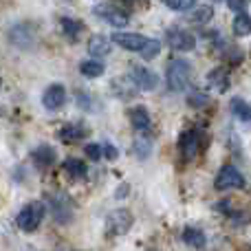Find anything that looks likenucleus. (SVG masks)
<instances>
[{"label":"nucleus","instance_id":"1","mask_svg":"<svg viewBox=\"0 0 251 251\" xmlns=\"http://www.w3.org/2000/svg\"><path fill=\"white\" fill-rule=\"evenodd\" d=\"M190 75H192V69L185 60H172L168 64V71H165V77H168V86L172 91L181 93L185 91L187 82H190Z\"/></svg>","mask_w":251,"mask_h":251},{"label":"nucleus","instance_id":"2","mask_svg":"<svg viewBox=\"0 0 251 251\" xmlns=\"http://www.w3.org/2000/svg\"><path fill=\"white\" fill-rule=\"evenodd\" d=\"M42 218H44V203L33 201V203L25 205V207L20 209L16 221L22 231H35L40 227V223H42Z\"/></svg>","mask_w":251,"mask_h":251},{"label":"nucleus","instance_id":"3","mask_svg":"<svg viewBox=\"0 0 251 251\" xmlns=\"http://www.w3.org/2000/svg\"><path fill=\"white\" fill-rule=\"evenodd\" d=\"M216 190H236V187H245V176L234 168V165H225L221 168L216 181H214Z\"/></svg>","mask_w":251,"mask_h":251},{"label":"nucleus","instance_id":"4","mask_svg":"<svg viewBox=\"0 0 251 251\" xmlns=\"http://www.w3.org/2000/svg\"><path fill=\"white\" fill-rule=\"evenodd\" d=\"M110 236H124L126 231L132 227V214L128 209H117V212L108 214V221H106Z\"/></svg>","mask_w":251,"mask_h":251},{"label":"nucleus","instance_id":"5","mask_svg":"<svg viewBox=\"0 0 251 251\" xmlns=\"http://www.w3.org/2000/svg\"><path fill=\"white\" fill-rule=\"evenodd\" d=\"M110 42L119 44L122 49H126V51H137L141 53V49L148 44V38L141 33H122V31H115L113 38H110Z\"/></svg>","mask_w":251,"mask_h":251},{"label":"nucleus","instance_id":"6","mask_svg":"<svg viewBox=\"0 0 251 251\" xmlns=\"http://www.w3.org/2000/svg\"><path fill=\"white\" fill-rule=\"evenodd\" d=\"M165 40H168V44L172 49H176V51H194V47H196V38L190 31H183V29L168 31Z\"/></svg>","mask_w":251,"mask_h":251},{"label":"nucleus","instance_id":"7","mask_svg":"<svg viewBox=\"0 0 251 251\" xmlns=\"http://www.w3.org/2000/svg\"><path fill=\"white\" fill-rule=\"evenodd\" d=\"M130 75H132V79H130V82H132L137 88H141V91H154V88L159 86V77H156V73H152L150 69L134 66Z\"/></svg>","mask_w":251,"mask_h":251},{"label":"nucleus","instance_id":"8","mask_svg":"<svg viewBox=\"0 0 251 251\" xmlns=\"http://www.w3.org/2000/svg\"><path fill=\"white\" fill-rule=\"evenodd\" d=\"M64 101H66V91H64L62 84H51V86L44 91V95H42V104H44V108L47 110L62 108Z\"/></svg>","mask_w":251,"mask_h":251},{"label":"nucleus","instance_id":"9","mask_svg":"<svg viewBox=\"0 0 251 251\" xmlns=\"http://www.w3.org/2000/svg\"><path fill=\"white\" fill-rule=\"evenodd\" d=\"M93 11H95V16L104 18V20L110 22L113 26H126L128 25V20H130L124 11H119L117 7H108V4H97Z\"/></svg>","mask_w":251,"mask_h":251},{"label":"nucleus","instance_id":"10","mask_svg":"<svg viewBox=\"0 0 251 251\" xmlns=\"http://www.w3.org/2000/svg\"><path fill=\"white\" fill-rule=\"evenodd\" d=\"M178 150L185 159H194L196 152H199V137L192 130H185V132L178 137Z\"/></svg>","mask_w":251,"mask_h":251},{"label":"nucleus","instance_id":"11","mask_svg":"<svg viewBox=\"0 0 251 251\" xmlns=\"http://www.w3.org/2000/svg\"><path fill=\"white\" fill-rule=\"evenodd\" d=\"M110 49H113V44H110V38H106V35H101V33L91 35V40H88V53H91L93 57L108 55Z\"/></svg>","mask_w":251,"mask_h":251},{"label":"nucleus","instance_id":"12","mask_svg":"<svg viewBox=\"0 0 251 251\" xmlns=\"http://www.w3.org/2000/svg\"><path fill=\"white\" fill-rule=\"evenodd\" d=\"M130 122H132L134 130H139V132L150 128V115H148L146 106H137V108L130 110Z\"/></svg>","mask_w":251,"mask_h":251},{"label":"nucleus","instance_id":"13","mask_svg":"<svg viewBox=\"0 0 251 251\" xmlns=\"http://www.w3.org/2000/svg\"><path fill=\"white\" fill-rule=\"evenodd\" d=\"M229 110L240 122H251V106L245 100H240V97H234V100L229 101Z\"/></svg>","mask_w":251,"mask_h":251},{"label":"nucleus","instance_id":"14","mask_svg":"<svg viewBox=\"0 0 251 251\" xmlns=\"http://www.w3.org/2000/svg\"><path fill=\"white\" fill-rule=\"evenodd\" d=\"M229 75H227V71L223 69V66H218V69H214V71H209V75H207V82H209V86H214L216 91H227V86H229Z\"/></svg>","mask_w":251,"mask_h":251},{"label":"nucleus","instance_id":"15","mask_svg":"<svg viewBox=\"0 0 251 251\" xmlns=\"http://www.w3.org/2000/svg\"><path fill=\"white\" fill-rule=\"evenodd\" d=\"M104 71H106V66L100 60H86L79 64V73L86 75V77H100V75H104Z\"/></svg>","mask_w":251,"mask_h":251},{"label":"nucleus","instance_id":"16","mask_svg":"<svg viewBox=\"0 0 251 251\" xmlns=\"http://www.w3.org/2000/svg\"><path fill=\"white\" fill-rule=\"evenodd\" d=\"M64 172L73 178H82V176H86V163L75 159V156H71V159L64 161Z\"/></svg>","mask_w":251,"mask_h":251},{"label":"nucleus","instance_id":"17","mask_svg":"<svg viewBox=\"0 0 251 251\" xmlns=\"http://www.w3.org/2000/svg\"><path fill=\"white\" fill-rule=\"evenodd\" d=\"M33 161L38 165H42V168L55 163V150L51 146H40L38 150H33Z\"/></svg>","mask_w":251,"mask_h":251},{"label":"nucleus","instance_id":"18","mask_svg":"<svg viewBox=\"0 0 251 251\" xmlns=\"http://www.w3.org/2000/svg\"><path fill=\"white\" fill-rule=\"evenodd\" d=\"M86 128L84 126H64V128L60 130V139L62 141H79V139H84L86 137Z\"/></svg>","mask_w":251,"mask_h":251},{"label":"nucleus","instance_id":"19","mask_svg":"<svg viewBox=\"0 0 251 251\" xmlns=\"http://www.w3.org/2000/svg\"><path fill=\"white\" fill-rule=\"evenodd\" d=\"M183 240H185V245H190V247L201 249L205 245V234L201 229H196V227H187V229L183 231Z\"/></svg>","mask_w":251,"mask_h":251},{"label":"nucleus","instance_id":"20","mask_svg":"<svg viewBox=\"0 0 251 251\" xmlns=\"http://www.w3.org/2000/svg\"><path fill=\"white\" fill-rule=\"evenodd\" d=\"M60 25H62V31H64V33L69 35L71 40L77 38V35L82 33V29H84L82 22H79V20H73V18H62Z\"/></svg>","mask_w":251,"mask_h":251},{"label":"nucleus","instance_id":"21","mask_svg":"<svg viewBox=\"0 0 251 251\" xmlns=\"http://www.w3.org/2000/svg\"><path fill=\"white\" fill-rule=\"evenodd\" d=\"M11 40L16 47H31L33 44V35H26V26L20 25L11 31Z\"/></svg>","mask_w":251,"mask_h":251},{"label":"nucleus","instance_id":"22","mask_svg":"<svg viewBox=\"0 0 251 251\" xmlns=\"http://www.w3.org/2000/svg\"><path fill=\"white\" fill-rule=\"evenodd\" d=\"M234 33L236 35H249L251 33V18L245 11H240L238 18L234 20Z\"/></svg>","mask_w":251,"mask_h":251},{"label":"nucleus","instance_id":"23","mask_svg":"<svg viewBox=\"0 0 251 251\" xmlns=\"http://www.w3.org/2000/svg\"><path fill=\"white\" fill-rule=\"evenodd\" d=\"M159 53H161V42L159 40L148 38V44L141 49V57L143 60H152V57H156Z\"/></svg>","mask_w":251,"mask_h":251},{"label":"nucleus","instance_id":"24","mask_svg":"<svg viewBox=\"0 0 251 251\" xmlns=\"http://www.w3.org/2000/svg\"><path fill=\"white\" fill-rule=\"evenodd\" d=\"M165 7L174 9V11H187V9H192L196 4V0H163Z\"/></svg>","mask_w":251,"mask_h":251},{"label":"nucleus","instance_id":"25","mask_svg":"<svg viewBox=\"0 0 251 251\" xmlns=\"http://www.w3.org/2000/svg\"><path fill=\"white\" fill-rule=\"evenodd\" d=\"M132 150H134V154L139 156V159H146L148 156V150H150V141L148 139H134V143H132Z\"/></svg>","mask_w":251,"mask_h":251},{"label":"nucleus","instance_id":"26","mask_svg":"<svg viewBox=\"0 0 251 251\" xmlns=\"http://www.w3.org/2000/svg\"><path fill=\"white\" fill-rule=\"evenodd\" d=\"M214 18V9L212 7H201L194 11V22H201V25H205V22H209Z\"/></svg>","mask_w":251,"mask_h":251},{"label":"nucleus","instance_id":"27","mask_svg":"<svg viewBox=\"0 0 251 251\" xmlns=\"http://www.w3.org/2000/svg\"><path fill=\"white\" fill-rule=\"evenodd\" d=\"M101 154H104V152H101V146H97V143H88V146H86V156H88V159L100 161Z\"/></svg>","mask_w":251,"mask_h":251},{"label":"nucleus","instance_id":"28","mask_svg":"<svg viewBox=\"0 0 251 251\" xmlns=\"http://www.w3.org/2000/svg\"><path fill=\"white\" fill-rule=\"evenodd\" d=\"M187 101H190V106H205L207 104V95H203V93H194L192 97H187Z\"/></svg>","mask_w":251,"mask_h":251},{"label":"nucleus","instance_id":"29","mask_svg":"<svg viewBox=\"0 0 251 251\" xmlns=\"http://www.w3.org/2000/svg\"><path fill=\"white\" fill-rule=\"evenodd\" d=\"M227 4H229V9H234L236 13L245 11V0H227Z\"/></svg>","mask_w":251,"mask_h":251},{"label":"nucleus","instance_id":"30","mask_svg":"<svg viewBox=\"0 0 251 251\" xmlns=\"http://www.w3.org/2000/svg\"><path fill=\"white\" fill-rule=\"evenodd\" d=\"M101 152H104V154L108 156V159H115V156H117V150H115V148L110 146V143H106V146L101 148Z\"/></svg>","mask_w":251,"mask_h":251},{"label":"nucleus","instance_id":"31","mask_svg":"<svg viewBox=\"0 0 251 251\" xmlns=\"http://www.w3.org/2000/svg\"><path fill=\"white\" fill-rule=\"evenodd\" d=\"M212 2H221V0H212Z\"/></svg>","mask_w":251,"mask_h":251}]
</instances>
